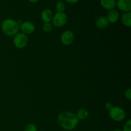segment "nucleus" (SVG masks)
I'll list each match as a JSON object with an SVG mask.
<instances>
[{"mask_svg": "<svg viewBox=\"0 0 131 131\" xmlns=\"http://www.w3.org/2000/svg\"><path fill=\"white\" fill-rule=\"evenodd\" d=\"M100 4L104 9L110 11L115 8L116 6V0H101Z\"/></svg>", "mask_w": 131, "mask_h": 131, "instance_id": "11", "label": "nucleus"}, {"mask_svg": "<svg viewBox=\"0 0 131 131\" xmlns=\"http://www.w3.org/2000/svg\"><path fill=\"white\" fill-rule=\"evenodd\" d=\"M105 106H106V108L107 109L108 111H110V110H111L113 107V106L112 104L110 102H107V103L106 104V105H105Z\"/></svg>", "mask_w": 131, "mask_h": 131, "instance_id": "20", "label": "nucleus"}, {"mask_svg": "<svg viewBox=\"0 0 131 131\" xmlns=\"http://www.w3.org/2000/svg\"><path fill=\"white\" fill-rule=\"evenodd\" d=\"M65 2L68 3H70V4H75L77 3L79 0H64Z\"/></svg>", "mask_w": 131, "mask_h": 131, "instance_id": "21", "label": "nucleus"}, {"mask_svg": "<svg viewBox=\"0 0 131 131\" xmlns=\"http://www.w3.org/2000/svg\"><path fill=\"white\" fill-rule=\"evenodd\" d=\"M53 29V26L51 23H44L42 26V29L46 33H50Z\"/></svg>", "mask_w": 131, "mask_h": 131, "instance_id": "16", "label": "nucleus"}, {"mask_svg": "<svg viewBox=\"0 0 131 131\" xmlns=\"http://www.w3.org/2000/svg\"><path fill=\"white\" fill-rule=\"evenodd\" d=\"M74 34L72 31H64L60 36V40L64 46H70L74 42Z\"/></svg>", "mask_w": 131, "mask_h": 131, "instance_id": "6", "label": "nucleus"}, {"mask_svg": "<svg viewBox=\"0 0 131 131\" xmlns=\"http://www.w3.org/2000/svg\"><path fill=\"white\" fill-rule=\"evenodd\" d=\"M53 15V12L51 9L45 8L41 12V19L43 23H51Z\"/></svg>", "mask_w": 131, "mask_h": 131, "instance_id": "9", "label": "nucleus"}, {"mask_svg": "<svg viewBox=\"0 0 131 131\" xmlns=\"http://www.w3.org/2000/svg\"><path fill=\"white\" fill-rule=\"evenodd\" d=\"M1 30L3 33L8 37H14L19 32L20 24L15 20L10 18L5 19L1 23Z\"/></svg>", "mask_w": 131, "mask_h": 131, "instance_id": "2", "label": "nucleus"}, {"mask_svg": "<svg viewBox=\"0 0 131 131\" xmlns=\"http://www.w3.org/2000/svg\"><path fill=\"white\" fill-rule=\"evenodd\" d=\"M68 17L65 12H57L53 15L52 24L56 28H61L67 24Z\"/></svg>", "mask_w": 131, "mask_h": 131, "instance_id": "5", "label": "nucleus"}, {"mask_svg": "<svg viewBox=\"0 0 131 131\" xmlns=\"http://www.w3.org/2000/svg\"><path fill=\"white\" fill-rule=\"evenodd\" d=\"M79 120H84L88 118L89 116V111L85 108H81L75 114Z\"/></svg>", "mask_w": 131, "mask_h": 131, "instance_id": "14", "label": "nucleus"}, {"mask_svg": "<svg viewBox=\"0 0 131 131\" xmlns=\"http://www.w3.org/2000/svg\"><path fill=\"white\" fill-rule=\"evenodd\" d=\"M123 131H131V120H128L124 126Z\"/></svg>", "mask_w": 131, "mask_h": 131, "instance_id": "18", "label": "nucleus"}, {"mask_svg": "<svg viewBox=\"0 0 131 131\" xmlns=\"http://www.w3.org/2000/svg\"><path fill=\"white\" fill-rule=\"evenodd\" d=\"M64 131H70V130H64Z\"/></svg>", "mask_w": 131, "mask_h": 131, "instance_id": "24", "label": "nucleus"}, {"mask_svg": "<svg viewBox=\"0 0 131 131\" xmlns=\"http://www.w3.org/2000/svg\"><path fill=\"white\" fill-rule=\"evenodd\" d=\"M24 131H37V127L35 124L30 123L26 125Z\"/></svg>", "mask_w": 131, "mask_h": 131, "instance_id": "17", "label": "nucleus"}, {"mask_svg": "<svg viewBox=\"0 0 131 131\" xmlns=\"http://www.w3.org/2000/svg\"><path fill=\"white\" fill-rule=\"evenodd\" d=\"M116 6L124 13L129 12L131 10V0H117Z\"/></svg>", "mask_w": 131, "mask_h": 131, "instance_id": "8", "label": "nucleus"}, {"mask_svg": "<svg viewBox=\"0 0 131 131\" xmlns=\"http://www.w3.org/2000/svg\"><path fill=\"white\" fill-rule=\"evenodd\" d=\"M29 39L28 35L22 32H18L14 36L13 43L15 47L17 49H23L28 45Z\"/></svg>", "mask_w": 131, "mask_h": 131, "instance_id": "4", "label": "nucleus"}, {"mask_svg": "<svg viewBox=\"0 0 131 131\" xmlns=\"http://www.w3.org/2000/svg\"><path fill=\"white\" fill-rule=\"evenodd\" d=\"M79 121L76 115L71 111H62L58 116L59 125L66 130H71L75 129L79 124Z\"/></svg>", "mask_w": 131, "mask_h": 131, "instance_id": "1", "label": "nucleus"}, {"mask_svg": "<svg viewBox=\"0 0 131 131\" xmlns=\"http://www.w3.org/2000/svg\"><path fill=\"white\" fill-rule=\"evenodd\" d=\"M29 2H30L31 3H38L40 0H28Z\"/></svg>", "mask_w": 131, "mask_h": 131, "instance_id": "22", "label": "nucleus"}, {"mask_svg": "<svg viewBox=\"0 0 131 131\" xmlns=\"http://www.w3.org/2000/svg\"><path fill=\"white\" fill-rule=\"evenodd\" d=\"M125 97L129 101L131 100V89L130 88H129L125 91Z\"/></svg>", "mask_w": 131, "mask_h": 131, "instance_id": "19", "label": "nucleus"}, {"mask_svg": "<svg viewBox=\"0 0 131 131\" xmlns=\"http://www.w3.org/2000/svg\"><path fill=\"white\" fill-rule=\"evenodd\" d=\"M56 9L58 12H64L66 6L63 1H58L56 4Z\"/></svg>", "mask_w": 131, "mask_h": 131, "instance_id": "15", "label": "nucleus"}, {"mask_svg": "<svg viewBox=\"0 0 131 131\" xmlns=\"http://www.w3.org/2000/svg\"><path fill=\"white\" fill-rule=\"evenodd\" d=\"M109 116L113 121L120 122L125 118L126 113L124 109L118 106H113L109 111Z\"/></svg>", "mask_w": 131, "mask_h": 131, "instance_id": "3", "label": "nucleus"}, {"mask_svg": "<svg viewBox=\"0 0 131 131\" xmlns=\"http://www.w3.org/2000/svg\"><path fill=\"white\" fill-rule=\"evenodd\" d=\"M113 131H123L122 130H120V129H115Z\"/></svg>", "mask_w": 131, "mask_h": 131, "instance_id": "23", "label": "nucleus"}, {"mask_svg": "<svg viewBox=\"0 0 131 131\" xmlns=\"http://www.w3.org/2000/svg\"><path fill=\"white\" fill-rule=\"evenodd\" d=\"M109 22L107 18L105 16H100L95 20V26L98 28L101 29H105L109 25Z\"/></svg>", "mask_w": 131, "mask_h": 131, "instance_id": "12", "label": "nucleus"}, {"mask_svg": "<svg viewBox=\"0 0 131 131\" xmlns=\"http://www.w3.org/2000/svg\"><path fill=\"white\" fill-rule=\"evenodd\" d=\"M20 29L22 33L26 35L32 34L35 30V25L31 21H24L20 24Z\"/></svg>", "mask_w": 131, "mask_h": 131, "instance_id": "7", "label": "nucleus"}, {"mask_svg": "<svg viewBox=\"0 0 131 131\" xmlns=\"http://www.w3.org/2000/svg\"><path fill=\"white\" fill-rule=\"evenodd\" d=\"M106 18L109 23H115L120 18V14L118 10H116V9H113L108 12Z\"/></svg>", "mask_w": 131, "mask_h": 131, "instance_id": "10", "label": "nucleus"}, {"mask_svg": "<svg viewBox=\"0 0 131 131\" xmlns=\"http://www.w3.org/2000/svg\"><path fill=\"white\" fill-rule=\"evenodd\" d=\"M121 20L122 24L125 26L131 27V13L130 12H125L121 17Z\"/></svg>", "mask_w": 131, "mask_h": 131, "instance_id": "13", "label": "nucleus"}]
</instances>
